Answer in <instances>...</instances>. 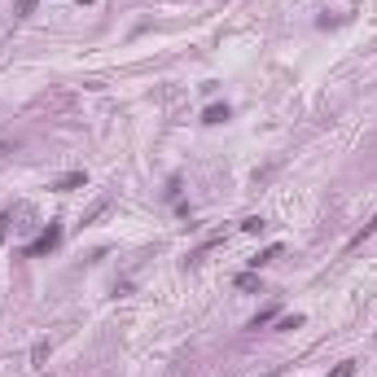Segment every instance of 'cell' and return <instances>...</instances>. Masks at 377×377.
Listing matches in <instances>:
<instances>
[{
  "label": "cell",
  "mask_w": 377,
  "mask_h": 377,
  "mask_svg": "<svg viewBox=\"0 0 377 377\" xmlns=\"http://www.w3.org/2000/svg\"><path fill=\"white\" fill-rule=\"evenodd\" d=\"M57 246H62V219H49V228H44V233H40V237H35L22 255H27V259H40V255H53Z\"/></svg>",
  "instance_id": "6da1fadb"
},
{
  "label": "cell",
  "mask_w": 377,
  "mask_h": 377,
  "mask_svg": "<svg viewBox=\"0 0 377 377\" xmlns=\"http://www.w3.org/2000/svg\"><path fill=\"white\" fill-rule=\"evenodd\" d=\"M281 255H286V246H268V250H259V255L250 259V268L259 272V268H268V263H272V259H281Z\"/></svg>",
  "instance_id": "7a4b0ae2"
},
{
  "label": "cell",
  "mask_w": 377,
  "mask_h": 377,
  "mask_svg": "<svg viewBox=\"0 0 377 377\" xmlns=\"http://www.w3.org/2000/svg\"><path fill=\"white\" fill-rule=\"evenodd\" d=\"M79 184H88V175H84V171H66L53 188H57V193H70V188H79Z\"/></svg>",
  "instance_id": "3957f363"
},
{
  "label": "cell",
  "mask_w": 377,
  "mask_h": 377,
  "mask_svg": "<svg viewBox=\"0 0 377 377\" xmlns=\"http://www.w3.org/2000/svg\"><path fill=\"white\" fill-rule=\"evenodd\" d=\"M373 233H377V215H373L369 224H364V228L356 233V237H351V241H347V250H360V246H364V241H369V237H373Z\"/></svg>",
  "instance_id": "277c9868"
},
{
  "label": "cell",
  "mask_w": 377,
  "mask_h": 377,
  "mask_svg": "<svg viewBox=\"0 0 377 377\" xmlns=\"http://www.w3.org/2000/svg\"><path fill=\"white\" fill-rule=\"evenodd\" d=\"M228 105H206V110H202V123H211V127H215V123H224V119H228Z\"/></svg>",
  "instance_id": "5b68a950"
},
{
  "label": "cell",
  "mask_w": 377,
  "mask_h": 377,
  "mask_svg": "<svg viewBox=\"0 0 377 377\" xmlns=\"http://www.w3.org/2000/svg\"><path fill=\"white\" fill-rule=\"evenodd\" d=\"M277 316H281V308H263V312H259L255 321H250V329H263V325H272Z\"/></svg>",
  "instance_id": "8992f818"
},
{
  "label": "cell",
  "mask_w": 377,
  "mask_h": 377,
  "mask_svg": "<svg viewBox=\"0 0 377 377\" xmlns=\"http://www.w3.org/2000/svg\"><path fill=\"white\" fill-rule=\"evenodd\" d=\"M35 5H40V0H18V5H14V18L22 22V18H31L35 14Z\"/></svg>",
  "instance_id": "52a82bcc"
},
{
  "label": "cell",
  "mask_w": 377,
  "mask_h": 377,
  "mask_svg": "<svg viewBox=\"0 0 377 377\" xmlns=\"http://www.w3.org/2000/svg\"><path fill=\"white\" fill-rule=\"evenodd\" d=\"M263 228H268V219H259V215H250L241 224V233H250V237H255V233H263Z\"/></svg>",
  "instance_id": "ba28073f"
},
{
  "label": "cell",
  "mask_w": 377,
  "mask_h": 377,
  "mask_svg": "<svg viewBox=\"0 0 377 377\" xmlns=\"http://www.w3.org/2000/svg\"><path fill=\"white\" fill-rule=\"evenodd\" d=\"M329 377H356V360H343V364H338V369L329 373Z\"/></svg>",
  "instance_id": "9c48e42d"
},
{
  "label": "cell",
  "mask_w": 377,
  "mask_h": 377,
  "mask_svg": "<svg viewBox=\"0 0 377 377\" xmlns=\"http://www.w3.org/2000/svg\"><path fill=\"white\" fill-rule=\"evenodd\" d=\"M277 325H281V329H299L303 316H299V312H294V316H277Z\"/></svg>",
  "instance_id": "30bf717a"
},
{
  "label": "cell",
  "mask_w": 377,
  "mask_h": 377,
  "mask_svg": "<svg viewBox=\"0 0 377 377\" xmlns=\"http://www.w3.org/2000/svg\"><path fill=\"white\" fill-rule=\"evenodd\" d=\"M255 286H259L255 272H241V277H237V290H255Z\"/></svg>",
  "instance_id": "8fae6325"
},
{
  "label": "cell",
  "mask_w": 377,
  "mask_h": 377,
  "mask_svg": "<svg viewBox=\"0 0 377 377\" xmlns=\"http://www.w3.org/2000/svg\"><path fill=\"white\" fill-rule=\"evenodd\" d=\"M105 206H110V197H101V202H97V206H92V211H88V215H84V224H92V219H97V215H101V211H105Z\"/></svg>",
  "instance_id": "7c38bea8"
},
{
  "label": "cell",
  "mask_w": 377,
  "mask_h": 377,
  "mask_svg": "<svg viewBox=\"0 0 377 377\" xmlns=\"http://www.w3.org/2000/svg\"><path fill=\"white\" fill-rule=\"evenodd\" d=\"M9 219H14V211H5V215H0V241H5V233H9Z\"/></svg>",
  "instance_id": "4fadbf2b"
},
{
  "label": "cell",
  "mask_w": 377,
  "mask_h": 377,
  "mask_svg": "<svg viewBox=\"0 0 377 377\" xmlns=\"http://www.w3.org/2000/svg\"><path fill=\"white\" fill-rule=\"evenodd\" d=\"M75 5H92V0H75Z\"/></svg>",
  "instance_id": "5bb4252c"
},
{
  "label": "cell",
  "mask_w": 377,
  "mask_h": 377,
  "mask_svg": "<svg viewBox=\"0 0 377 377\" xmlns=\"http://www.w3.org/2000/svg\"><path fill=\"white\" fill-rule=\"evenodd\" d=\"M268 377H281V373H268Z\"/></svg>",
  "instance_id": "9a60e30c"
}]
</instances>
